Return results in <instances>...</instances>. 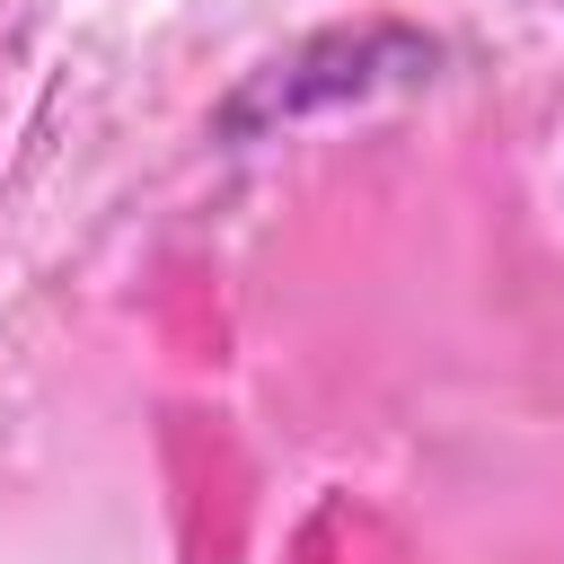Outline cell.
I'll return each mask as SVG.
<instances>
[{
    "label": "cell",
    "mask_w": 564,
    "mask_h": 564,
    "mask_svg": "<svg viewBox=\"0 0 564 564\" xmlns=\"http://www.w3.org/2000/svg\"><path fill=\"white\" fill-rule=\"evenodd\" d=\"M432 70H441V44L423 26H326V35L291 44L282 62H264L247 88H229L212 123H220V141H247V132H273V123H300L326 106L423 88Z\"/></svg>",
    "instance_id": "cell-1"
}]
</instances>
